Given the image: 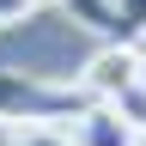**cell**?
<instances>
[{
  "mask_svg": "<svg viewBox=\"0 0 146 146\" xmlns=\"http://www.w3.org/2000/svg\"><path fill=\"white\" fill-rule=\"evenodd\" d=\"M91 98L79 85H49L36 73H12L0 67V122L18 128V122H73Z\"/></svg>",
  "mask_w": 146,
  "mask_h": 146,
  "instance_id": "cell-1",
  "label": "cell"
},
{
  "mask_svg": "<svg viewBox=\"0 0 146 146\" xmlns=\"http://www.w3.org/2000/svg\"><path fill=\"white\" fill-rule=\"evenodd\" d=\"M134 79H146V55H140V43H104V49L85 61L79 91H85V98H98V104H110V98H122Z\"/></svg>",
  "mask_w": 146,
  "mask_h": 146,
  "instance_id": "cell-2",
  "label": "cell"
},
{
  "mask_svg": "<svg viewBox=\"0 0 146 146\" xmlns=\"http://www.w3.org/2000/svg\"><path fill=\"white\" fill-rule=\"evenodd\" d=\"M67 134H73V146H140V128L122 122V110L116 104H98V98L73 116Z\"/></svg>",
  "mask_w": 146,
  "mask_h": 146,
  "instance_id": "cell-3",
  "label": "cell"
},
{
  "mask_svg": "<svg viewBox=\"0 0 146 146\" xmlns=\"http://www.w3.org/2000/svg\"><path fill=\"white\" fill-rule=\"evenodd\" d=\"M6 146H73V134H67L61 122H18Z\"/></svg>",
  "mask_w": 146,
  "mask_h": 146,
  "instance_id": "cell-4",
  "label": "cell"
},
{
  "mask_svg": "<svg viewBox=\"0 0 146 146\" xmlns=\"http://www.w3.org/2000/svg\"><path fill=\"white\" fill-rule=\"evenodd\" d=\"M110 104L122 110V122H134L140 134H146V79H134V85L122 91V98H110Z\"/></svg>",
  "mask_w": 146,
  "mask_h": 146,
  "instance_id": "cell-5",
  "label": "cell"
},
{
  "mask_svg": "<svg viewBox=\"0 0 146 146\" xmlns=\"http://www.w3.org/2000/svg\"><path fill=\"white\" fill-rule=\"evenodd\" d=\"M36 6H43V0H0V31H6V25H25Z\"/></svg>",
  "mask_w": 146,
  "mask_h": 146,
  "instance_id": "cell-6",
  "label": "cell"
}]
</instances>
